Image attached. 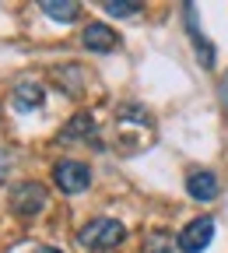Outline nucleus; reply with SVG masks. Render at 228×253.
<instances>
[{
	"label": "nucleus",
	"mask_w": 228,
	"mask_h": 253,
	"mask_svg": "<svg viewBox=\"0 0 228 253\" xmlns=\"http://www.w3.org/2000/svg\"><path fill=\"white\" fill-rule=\"evenodd\" d=\"M211 239H214V221L204 214V218H193L190 225L179 232L176 246H179V253H204L211 246Z\"/></svg>",
	"instance_id": "20e7f679"
},
{
	"label": "nucleus",
	"mask_w": 228,
	"mask_h": 253,
	"mask_svg": "<svg viewBox=\"0 0 228 253\" xmlns=\"http://www.w3.org/2000/svg\"><path fill=\"white\" fill-rule=\"evenodd\" d=\"M141 253H179V246H176V236H169V232H151L144 239Z\"/></svg>",
	"instance_id": "9b49d317"
},
{
	"label": "nucleus",
	"mask_w": 228,
	"mask_h": 253,
	"mask_svg": "<svg viewBox=\"0 0 228 253\" xmlns=\"http://www.w3.org/2000/svg\"><path fill=\"white\" fill-rule=\"evenodd\" d=\"M183 11H186V25H190L193 46H197V53H200V63H204V67H214V49H211V42L200 36V28H197V7H193V4H186Z\"/></svg>",
	"instance_id": "6e6552de"
},
{
	"label": "nucleus",
	"mask_w": 228,
	"mask_h": 253,
	"mask_svg": "<svg viewBox=\"0 0 228 253\" xmlns=\"http://www.w3.org/2000/svg\"><path fill=\"white\" fill-rule=\"evenodd\" d=\"M46 186L42 183H32V179H25V183H18L14 190H11V208L21 214V218H32V214H39L42 208H46Z\"/></svg>",
	"instance_id": "7ed1b4c3"
},
{
	"label": "nucleus",
	"mask_w": 228,
	"mask_h": 253,
	"mask_svg": "<svg viewBox=\"0 0 228 253\" xmlns=\"http://www.w3.org/2000/svg\"><path fill=\"white\" fill-rule=\"evenodd\" d=\"M53 183L60 194H84L91 186V169L84 162H77V158H60L53 166Z\"/></svg>",
	"instance_id": "f03ea898"
},
{
	"label": "nucleus",
	"mask_w": 228,
	"mask_h": 253,
	"mask_svg": "<svg viewBox=\"0 0 228 253\" xmlns=\"http://www.w3.org/2000/svg\"><path fill=\"white\" fill-rule=\"evenodd\" d=\"M123 239H126V229L116 218H95V221H88V225L77 232V243L84 250H95V253L99 250H116Z\"/></svg>",
	"instance_id": "f257e3e1"
},
{
	"label": "nucleus",
	"mask_w": 228,
	"mask_h": 253,
	"mask_svg": "<svg viewBox=\"0 0 228 253\" xmlns=\"http://www.w3.org/2000/svg\"><path fill=\"white\" fill-rule=\"evenodd\" d=\"M81 42H84V49H91V53H113V49L119 46V36H116L109 25L95 21V25H88V28L81 32Z\"/></svg>",
	"instance_id": "39448f33"
},
{
	"label": "nucleus",
	"mask_w": 228,
	"mask_h": 253,
	"mask_svg": "<svg viewBox=\"0 0 228 253\" xmlns=\"http://www.w3.org/2000/svg\"><path fill=\"white\" fill-rule=\"evenodd\" d=\"M39 11H46V18L53 21H77L81 4H74V0H42Z\"/></svg>",
	"instance_id": "9d476101"
},
{
	"label": "nucleus",
	"mask_w": 228,
	"mask_h": 253,
	"mask_svg": "<svg viewBox=\"0 0 228 253\" xmlns=\"http://www.w3.org/2000/svg\"><path fill=\"white\" fill-rule=\"evenodd\" d=\"M186 190H190V197H193V201H214V197H218V190H221V183H218L214 172H190Z\"/></svg>",
	"instance_id": "0eeeda50"
},
{
	"label": "nucleus",
	"mask_w": 228,
	"mask_h": 253,
	"mask_svg": "<svg viewBox=\"0 0 228 253\" xmlns=\"http://www.w3.org/2000/svg\"><path fill=\"white\" fill-rule=\"evenodd\" d=\"M7 172H11V158H7V151H0V183L7 179Z\"/></svg>",
	"instance_id": "ddd939ff"
},
{
	"label": "nucleus",
	"mask_w": 228,
	"mask_h": 253,
	"mask_svg": "<svg viewBox=\"0 0 228 253\" xmlns=\"http://www.w3.org/2000/svg\"><path fill=\"white\" fill-rule=\"evenodd\" d=\"M39 253H63V250H53V246H42Z\"/></svg>",
	"instance_id": "2eb2a0df"
},
{
	"label": "nucleus",
	"mask_w": 228,
	"mask_h": 253,
	"mask_svg": "<svg viewBox=\"0 0 228 253\" xmlns=\"http://www.w3.org/2000/svg\"><path fill=\"white\" fill-rule=\"evenodd\" d=\"M14 109L18 113H32V109H39L42 102H46V91H42V84L39 81H21L18 88H14Z\"/></svg>",
	"instance_id": "423d86ee"
},
{
	"label": "nucleus",
	"mask_w": 228,
	"mask_h": 253,
	"mask_svg": "<svg viewBox=\"0 0 228 253\" xmlns=\"http://www.w3.org/2000/svg\"><path fill=\"white\" fill-rule=\"evenodd\" d=\"M218 95H221V106H225V113H228V74L221 78V91H218Z\"/></svg>",
	"instance_id": "4468645a"
},
{
	"label": "nucleus",
	"mask_w": 228,
	"mask_h": 253,
	"mask_svg": "<svg viewBox=\"0 0 228 253\" xmlns=\"http://www.w3.org/2000/svg\"><path fill=\"white\" fill-rule=\"evenodd\" d=\"M95 141V120L88 116V113H77L67 126L60 130V141Z\"/></svg>",
	"instance_id": "1a4fd4ad"
},
{
	"label": "nucleus",
	"mask_w": 228,
	"mask_h": 253,
	"mask_svg": "<svg viewBox=\"0 0 228 253\" xmlns=\"http://www.w3.org/2000/svg\"><path fill=\"white\" fill-rule=\"evenodd\" d=\"M102 11L113 14V18H130V14H137V11H141V4H134V0H106Z\"/></svg>",
	"instance_id": "f8f14e48"
}]
</instances>
